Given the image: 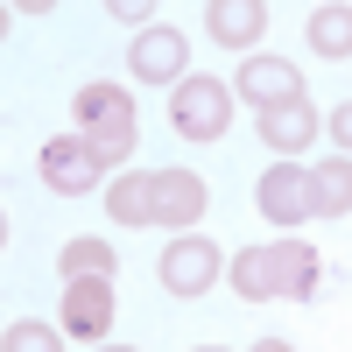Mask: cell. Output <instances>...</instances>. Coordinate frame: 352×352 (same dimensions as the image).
Listing matches in <instances>:
<instances>
[{"label":"cell","mask_w":352,"mask_h":352,"mask_svg":"<svg viewBox=\"0 0 352 352\" xmlns=\"http://www.w3.org/2000/svg\"><path fill=\"white\" fill-rule=\"evenodd\" d=\"M78 127H85V141L99 148V162H127L134 134H141L134 99L120 92V85H85V92H78Z\"/></svg>","instance_id":"1"},{"label":"cell","mask_w":352,"mask_h":352,"mask_svg":"<svg viewBox=\"0 0 352 352\" xmlns=\"http://www.w3.org/2000/svg\"><path fill=\"white\" fill-rule=\"evenodd\" d=\"M226 120H232V92H226L219 78H184V85L169 92V127H176V134H190V141H219Z\"/></svg>","instance_id":"2"},{"label":"cell","mask_w":352,"mask_h":352,"mask_svg":"<svg viewBox=\"0 0 352 352\" xmlns=\"http://www.w3.org/2000/svg\"><path fill=\"white\" fill-rule=\"evenodd\" d=\"M36 169H43V184L50 190H64V197H85V190H92L99 184V148H92V141H85V134H56L50 141V148L36 155Z\"/></svg>","instance_id":"3"},{"label":"cell","mask_w":352,"mask_h":352,"mask_svg":"<svg viewBox=\"0 0 352 352\" xmlns=\"http://www.w3.org/2000/svg\"><path fill=\"white\" fill-rule=\"evenodd\" d=\"M212 282H219V247L197 240V232H176L162 247V289L169 296H204Z\"/></svg>","instance_id":"4"},{"label":"cell","mask_w":352,"mask_h":352,"mask_svg":"<svg viewBox=\"0 0 352 352\" xmlns=\"http://www.w3.org/2000/svg\"><path fill=\"white\" fill-rule=\"evenodd\" d=\"M148 190H155V226H169V232H190L204 219V204H212L204 176H190V169H155Z\"/></svg>","instance_id":"5"},{"label":"cell","mask_w":352,"mask_h":352,"mask_svg":"<svg viewBox=\"0 0 352 352\" xmlns=\"http://www.w3.org/2000/svg\"><path fill=\"white\" fill-rule=\"evenodd\" d=\"M106 324H113V282L106 275L64 282V331L71 338H106Z\"/></svg>","instance_id":"6"},{"label":"cell","mask_w":352,"mask_h":352,"mask_svg":"<svg viewBox=\"0 0 352 352\" xmlns=\"http://www.w3.org/2000/svg\"><path fill=\"white\" fill-rule=\"evenodd\" d=\"M261 212H268L275 226H303L317 204H310V169L296 162H275L268 176H261Z\"/></svg>","instance_id":"7"},{"label":"cell","mask_w":352,"mask_h":352,"mask_svg":"<svg viewBox=\"0 0 352 352\" xmlns=\"http://www.w3.org/2000/svg\"><path fill=\"white\" fill-rule=\"evenodd\" d=\"M240 99L268 113L282 99H303V78H296V64H282V56H247L240 64Z\"/></svg>","instance_id":"8"},{"label":"cell","mask_w":352,"mask_h":352,"mask_svg":"<svg viewBox=\"0 0 352 352\" xmlns=\"http://www.w3.org/2000/svg\"><path fill=\"white\" fill-rule=\"evenodd\" d=\"M261 141H268V148H282V155L310 148V141H317V106H310V99H282V106H268V113H261Z\"/></svg>","instance_id":"9"},{"label":"cell","mask_w":352,"mask_h":352,"mask_svg":"<svg viewBox=\"0 0 352 352\" xmlns=\"http://www.w3.org/2000/svg\"><path fill=\"white\" fill-rule=\"evenodd\" d=\"M134 78H148V85L190 78V71H184V36H176V28H148V36L134 43Z\"/></svg>","instance_id":"10"},{"label":"cell","mask_w":352,"mask_h":352,"mask_svg":"<svg viewBox=\"0 0 352 352\" xmlns=\"http://www.w3.org/2000/svg\"><path fill=\"white\" fill-rule=\"evenodd\" d=\"M204 21H212V36L226 50H247V43H261V28H268V8H261V0H212Z\"/></svg>","instance_id":"11"},{"label":"cell","mask_w":352,"mask_h":352,"mask_svg":"<svg viewBox=\"0 0 352 352\" xmlns=\"http://www.w3.org/2000/svg\"><path fill=\"white\" fill-rule=\"evenodd\" d=\"M275 296H296V303L317 296V247H303V240L275 247Z\"/></svg>","instance_id":"12"},{"label":"cell","mask_w":352,"mask_h":352,"mask_svg":"<svg viewBox=\"0 0 352 352\" xmlns=\"http://www.w3.org/2000/svg\"><path fill=\"white\" fill-rule=\"evenodd\" d=\"M310 204H317L324 219H345V212H352V155L310 169Z\"/></svg>","instance_id":"13"},{"label":"cell","mask_w":352,"mask_h":352,"mask_svg":"<svg viewBox=\"0 0 352 352\" xmlns=\"http://www.w3.org/2000/svg\"><path fill=\"white\" fill-rule=\"evenodd\" d=\"M232 289H240L247 303H268L275 296V247H240V261H232Z\"/></svg>","instance_id":"14"},{"label":"cell","mask_w":352,"mask_h":352,"mask_svg":"<svg viewBox=\"0 0 352 352\" xmlns=\"http://www.w3.org/2000/svg\"><path fill=\"white\" fill-rule=\"evenodd\" d=\"M106 212L120 219V226H155V190H148V176H120V184L106 190Z\"/></svg>","instance_id":"15"},{"label":"cell","mask_w":352,"mask_h":352,"mask_svg":"<svg viewBox=\"0 0 352 352\" xmlns=\"http://www.w3.org/2000/svg\"><path fill=\"white\" fill-rule=\"evenodd\" d=\"M310 50L317 56H352V8H317L310 14Z\"/></svg>","instance_id":"16"},{"label":"cell","mask_w":352,"mask_h":352,"mask_svg":"<svg viewBox=\"0 0 352 352\" xmlns=\"http://www.w3.org/2000/svg\"><path fill=\"white\" fill-rule=\"evenodd\" d=\"M113 261L120 254H113L106 240H71L64 254H56V268H64V282H78V275H106L113 282Z\"/></svg>","instance_id":"17"},{"label":"cell","mask_w":352,"mask_h":352,"mask_svg":"<svg viewBox=\"0 0 352 352\" xmlns=\"http://www.w3.org/2000/svg\"><path fill=\"white\" fill-rule=\"evenodd\" d=\"M0 352H64V338H56L50 324H8Z\"/></svg>","instance_id":"18"},{"label":"cell","mask_w":352,"mask_h":352,"mask_svg":"<svg viewBox=\"0 0 352 352\" xmlns=\"http://www.w3.org/2000/svg\"><path fill=\"white\" fill-rule=\"evenodd\" d=\"M106 14H113V21H148V14H155V0H113Z\"/></svg>","instance_id":"19"},{"label":"cell","mask_w":352,"mask_h":352,"mask_svg":"<svg viewBox=\"0 0 352 352\" xmlns=\"http://www.w3.org/2000/svg\"><path fill=\"white\" fill-rule=\"evenodd\" d=\"M331 141H338V148H345V155H352V99H345V106H338V113H331Z\"/></svg>","instance_id":"20"},{"label":"cell","mask_w":352,"mask_h":352,"mask_svg":"<svg viewBox=\"0 0 352 352\" xmlns=\"http://www.w3.org/2000/svg\"><path fill=\"white\" fill-rule=\"evenodd\" d=\"M254 352H296V345H289V338H261Z\"/></svg>","instance_id":"21"},{"label":"cell","mask_w":352,"mask_h":352,"mask_svg":"<svg viewBox=\"0 0 352 352\" xmlns=\"http://www.w3.org/2000/svg\"><path fill=\"white\" fill-rule=\"evenodd\" d=\"M99 352H134V345H99Z\"/></svg>","instance_id":"22"},{"label":"cell","mask_w":352,"mask_h":352,"mask_svg":"<svg viewBox=\"0 0 352 352\" xmlns=\"http://www.w3.org/2000/svg\"><path fill=\"white\" fill-rule=\"evenodd\" d=\"M197 352H226V345H197Z\"/></svg>","instance_id":"23"}]
</instances>
